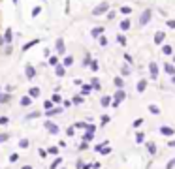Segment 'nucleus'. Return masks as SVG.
<instances>
[{
  "label": "nucleus",
  "instance_id": "3",
  "mask_svg": "<svg viewBox=\"0 0 175 169\" xmlns=\"http://www.w3.org/2000/svg\"><path fill=\"white\" fill-rule=\"evenodd\" d=\"M158 73H160V68H158L156 60H151L149 62V77L151 79H158Z\"/></svg>",
  "mask_w": 175,
  "mask_h": 169
},
{
  "label": "nucleus",
  "instance_id": "7",
  "mask_svg": "<svg viewBox=\"0 0 175 169\" xmlns=\"http://www.w3.org/2000/svg\"><path fill=\"white\" fill-rule=\"evenodd\" d=\"M108 9H109V4L108 2H102L98 8H94V15H102V13H106Z\"/></svg>",
  "mask_w": 175,
  "mask_h": 169
},
{
  "label": "nucleus",
  "instance_id": "37",
  "mask_svg": "<svg viewBox=\"0 0 175 169\" xmlns=\"http://www.w3.org/2000/svg\"><path fill=\"white\" fill-rule=\"evenodd\" d=\"M168 145H170V147H175V139H171V141L168 143Z\"/></svg>",
  "mask_w": 175,
  "mask_h": 169
},
{
  "label": "nucleus",
  "instance_id": "22",
  "mask_svg": "<svg viewBox=\"0 0 175 169\" xmlns=\"http://www.w3.org/2000/svg\"><path fill=\"white\" fill-rule=\"evenodd\" d=\"M122 58H124V62H126V64H134V58H132V55L124 53V57H122Z\"/></svg>",
  "mask_w": 175,
  "mask_h": 169
},
{
  "label": "nucleus",
  "instance_id": "28",
  "mask_svg": "<svg viewBox=\"0 0 175 169\" xmlns=\"http://www.w3.org/2000/svg\"><path fill=\"white\" fill-rule=\"evenodd\" d=\"M106 17H108V19H115V17H117V11H108V13H106Z\"/></svg>",
  "mask_w": 175,
  "mask_h": 169
},
{
  "label": "nucleus",
  "instance_id": "34",
  "mask_svg": "<svg viewBox=\"0 0 175 169\" xmlns=\"http://www.w3.org/2000/svg\"><path fill=\"white\" fill-rule=\"evenodd\" d=\"M75 126H77V128H87V124H85V122H77Z\"/></svg>",
  "mask_w": 175,
  "mask_h": 169
},
{
  "label": "nucleus",
  "instance_id": "24",
  "mask_svg": "<svg viewBox=\"0 0 175 169\" xmlns=\"http://www.w3.org/2000/svg\"><path fill=\"white\" fill-rule=\"evenodd\" d=\"M166 25H168V28L175 30V19H168V21H166Z\"/></svg>",
  "mask_w": 175,
  "mask_h": 169
},
{
  "label": "nucleus",
  "instance_id": "9",
  "mask_svg": "<svg viewBox=\"0 0 175 169\" xmlns=\"http://www.w3.org/2000/svg\"><path fill=\"white\" fill-rule=\"evenodd\" d=\"M136 88H138V92H145V88H147V79H139L138 84H136Z\"/></svg>",
  "mask_w": 175,
  "mask_h": 169
},
{
  "label": "nucleus",
  "instance_id": "16",
  "mask_svg": "<svg viewBox=\"0 0 175 169\" xmlns=\"http://www.w3.org/2000/svg\"><path fill=\"white\" fill-rule=\"evenodd\" d=\"M119 11H121V15H126V17H128V15H132V11H134V9H132L130 6H121V9H119Z\"/></svg>",
  "mask_w": 175,
  "mask_h": 169
},
{
  "label": "nucleus",
  "instance_id": "36",
  "mask_svg": "<svg viewBox=\"0 0 175 169\" xmlns=\"http://www.w3.org/2000/svg\"><path fill=\"white\" fill-rule=\"evenodd\" d=\"M100 165H102V164H100V162H96V164H92V169H100Z\"/></svg>",
  "mask_w": 175,
  "mask_h": 169
},
{
  "label": "nucleus",
  "instance_id": "6",
  "mask_svg": "<svg viewBox=\"0 0 175 169\" xmlns=\"http://www.w3.org/2000/svg\"><path fill=\"white\" fill-rule=\"evenodd\" d=\"M160 134L166 135V137H173V135H175V130L171 128V126H160Z\"/></svg>",
  "mask_w": 175,
  "mask_h": 169
},
{
  "label": "nucleus",
  "instance_id": "29",
  "mask_svg": "<svg viewBox=\"0 0 175 169\" xmlns=\"http://www.w3.org/2000/svg\"><path fill=\"white\" fill-rule=\"evenodd\" d=\"M109 120H111V118H109L108 115H104V116H102V126H106V124L109 122Z\"/></svg>",
  "mask_w": 175,
  "mask_h": 169
},
{
  "label": "nucleus",
  "instance_id": "21",
  "mask_svg": "<svg viewBox=\"0 0 175 169\" xmlns=\"http://www.w3.org/2000/svg\"><path fill=\"white\" fill-rule=\"evenodd\" d=\"M143 122H145L143 118H136V120H134V124H132V126H134V128H141V126H143Z\"/></svg>",
  "mask_w": 175,
  "mask_h": 169
},
{
  "label": "nucleus",
  "instance_id": "2",
  "mask_svg": "<svg viewBox=\"0 0 175 169\" xmlns=\"http://www.w3.org/2000/svg\"><path fill=\"white\" fill-rule=\"evenodd\" d=\"M124 100H126L124 88H117L115 96H113V103H111V105H113V107H119V105H121V102H124Z\"/></svg>",
  "mask_w": 175,
  "mask_h": 169
},
{
  "label": "nucleus",
  "instance_id": "33",
  "mask_svg": "<svg viewBox=\"0 0 175 169\" xmlns=\"http://www.w3.org/2000/svg\"><path fill=\"white\" fill-rule=\"evenodd\" d=\"M90 90H92V86H83V90H81V92H83V94H89Z\"/></svg>",
  "mask_w": 175,
  "mask_h": 169
},
{
  "label": "nucleus",
  "instance_id": "25",
  "mask_svg": "<svg viewBox=\"0 0 175 169\" xmlns=\"http://www.w3.org/2000/svg\"><path fill=\"white\" fill-rule=\"evenodd\" d=\"M108 38H106V36H102V38H100V45H102V47H108Z\"/></svg>",
  "mask_w": 175,
  "mask_h": 169
},
{
  "label": "nucleus",
  "instance_id": "18",
  "mask_svg": "<svg viewBox=\"0 0 175 169\" xmlns=\"http://www.w3.org/2000/svg\"><path fill=\"white\" fill-rule=\"evenodd\" d=\"M136 143H138V145L145 143V134L143 132H138V134H136Z\"/></svg>",
  "mask_w": 175,
  "mask_h": 169
},
{
  "label": "nucleus",
  "instance_id": "38",
  "mask_svg": "<svg viewBox=\"0 0 175 169\" xmlns=\"http://www.w3.org/2000/svg\"><path fill=\"white\" fill-rule=\"evenodd\" d=\"M171 83H173V84H175V75H173V77H171Z\"/></svg>",
  "mask_w": 175,
  "mask_h": 169
},
{
  "label": "nucleus",
  "instance_id": "10",
  "mask_svg": "<svg viewBox=\"0 0 175 169\" xmlns=\"http://www.w3.org/2000/svg\"><path fill=\"white\" fill-rule=\"evenodd\" d=\"M162 55H166V57H171L173 55V47L170 43H164L162 45Z\"/></svg>",
  "mask_w": 175,
  "mask_h": 169
},
{
  "label": "nucleus",
  "instance_id": "19",
  "mask_svg": "<svg viewBox=\"0 0 175 169\" xmlns=\"http://www.w3.org/2000/svg\"><path fill=\"white\" fill-rule=\"evenodd\" d=\"M149 111L153 113V115H160V107L154 105V103H151V105H149Z\"/></svg>",
  "mask_w": 175,
  "mask_h": 169
},
{
  "label": "nucleus",
  "instance_id": "14",
  "mask_svg": "<svg viewBox=\"0 0 175 169\" xmlns=\"http://www.w3.org/2000/svg\"><path fill=\"white\" fill-rule=\"evenodd\" d=\"M113 84H115L117 88H124V79H122L121 75H117L115 79H113Z\"/></svg>",
  "mask_w": 175,
  "mask_h": 169
},
{
  "label": "nucleus",
  "instance_id": "27",
  "mask_svg": "<svg viewBox=\"0 0 175 169\" xmlns=\"http://www.w3.org/2000/svg\"><path fill=\"white\" fill-rule=\"evenodd\" d=\"M92 137H94V135H92V132H87V134L83 135V139H85V141H90Z\"/></svg>",
  "mask_w": 175,
  "mask_h": 169
},
{
  "label": "nucleus",
  "instance_id": "35",
  "mask_svg": "<svg viewBox=\"0 0 175 169\" xmlns=\"http://www.w3.org/2000/svg\"><path fill=\"white\" fill-rule=\"evenodd\" d=\"M73 102H75V103H81V102H83V98H79V96H75V98H73Z\"/></svg>",
  "mask_w": 175,
  "mask_h": 169
},
{
  "label": "nucleus",
  "instance_id": "1",
  "mask_svg": "<svg viewBox=\"0 0 175 169\" xmlns=\"http://www.w3.org/2000/svg\"><path fill=\"white\" fill-rule=\"evenodd\" d=\"M151 19H153V9H145L143 13L139 15V19H138V27H139V28L145 27V25H147Z\"/></svg>",
  "mask_w": 175,
  "mask_h": 169
},
{
  "label": "nucleus",
  "instance_id": "32",
  "mask_svg": "<svg viewBox=\"0 0 175 169\" xmlns=\"http://www.w3.org/2000/svg\"><path fill=\"white\" fill-rule=\"evenodd\" d=\"M100 152H102V154H109V152H111V147H104Z\"/></svg>",
  "mask_w": 175,
  "mask_h": 169
},
{
  "label": "nucleus",
  "instance_id": "23",
  "mask_svg": "<svg viewBox=\"0 0 175 169\" xmlns=\"http://www.w3.org/2000/svg\"><path fill=\"white\" fill-rule=\"evenodd\" d=\"M92 88H94V90H100V88H102V84H100L98 79H92Z\"/></svg>",
  "mask_w": 175,
  "mask_h": 169
},
{
  "label": "nucleus",
  "instance_id": "39",
  "mask_svg": "<svg viewBox=\"0 0 175 169\" xmlns=\"http://www.w3.org/2000/svg\"><path fill=\"white\" fill-rule=\"evenodd\" d=\"M171 62H173V64H175V57H173V60H171Z\"/></svg>",
  "mask_w": 175,
  "mask_h": 169
},
{
  "label": "nucleus",
  "instance_id": "13",
  "mask_svg": "<svg viewBox=\"0 0 175 169\" xmlns=\"http://www.w3.org/2000/svg\"><path fill=\"white\" fill-rule=\"evenodd\" d=\"M117 43L122 45V47H126V45H128V40H126V36L122 34V32H121V34H117Z\"/></svg>",
  "mask_w": 175,
  "mask_h": 169
},
{
  "label": "nucleus",
  "instance_id": "26",
  "mask_svg": "<svg viewBox=\"0 0 175 169\" xmlns=\"http://www.w3.org/2000/svg\"><path fill=\"white\" fill-rule=\"evenodd\" d=\"M173 167H175V158H171V160L166 164V169H173Z\"/></svg>",
  "mask_w": 175,
  "mask_h": 169
},
{
  "label": "nucleus",
  "instance_id": "11",
  "mask_svg": "<svg viewBox=\"0 0 175 169\" xmlns=\"http://www.w3.org/2000/svg\"><path fill=\"white\" fill-rule=\"evenodd\" d=\"M121 73H122L124 77L132 75V68H130V64H122V66H121Z\"/></svg>",
  "mask_w": 175,
  "mask_h": 169
},
{
  "label": "nucleus",
  "instance_id": "17",
  "mask_svg": "<svg viewBox=\"0 0 175 169\" xmlns=\"http://www.w3.org/2000/svg\"><path fill=\"white\" fill-rule=\"evenodd\" d=\"M4 45V38H2V0H0V49Z\"/></svg>",
  "mask_w": 175,
  "mask_h": 169
},
{
  "label": "nucleus",
  "instance_id": "20",
  "mask_svg": "<svg viewBox=\"0 0 175 169\" xmlns=\"http://www.w3.org/2000/svg\"><path fill=\"white\" fill-rule=\"evenodd\" d=\"M104 34V27H96L94 30H92V36H94V38H98V36H102Z\"/></svg>",
  "mask_w": 175,
  "mask_h": 169
},
{
  "label": "nucleus",
  "instance_id": "4",
  "mask_svg": "<svg viewBox=\"0 0 175 169\" xmlns=\"http://www.w3.org/2000/svg\"><path fill=\"white\" fill-rule=\"evenodd\" d=\"M164 41H166V32L158 30L156 34H154V45H164Z\"/></svg>",
  "mask_w": 175,
  "mask_h": 169
},
{
  "label": "nucleus",
  "instance_id": "8",
  "mask_svg": "<svg viewBox=\"0 0 175 169\" xmlns=\"http://www.w3.org/2000/svg\"><path fill=\"white\" fill-rule=\"evenodd\" d=\"M164 71H166L168 75L173 77L175 75V64L173 62H164Z\"/></svg>",
  "mask_w": 175,
  "mask_h": 169
},
{
  "label": "nucleus",
  "instance_id": "15",
  "mask_svg": "<svg viewBox=\"0 0 175 169\" xmlns=\"http://www.w3.org/2000/svg\"><path fill=\"white\" fill-rule=\"evenodd\" d=\"M100 103H102V107H109V103H113V98L111 96H102Z\"/></svg>",
  "mask_w": 175,
  "mask_h": 169
},
{
  "label": "nucleus",
  "instance_id": "31",
  "mask_svg": "<svg viewBox=\"0 0 175 169\" xmlns=\"http://www.w3.org/2000/svg\"><path fill=\"white\" fill-rule=\"evenodd\" d=\"M47 128H49L53 134H57V132H58V128H57V126H53V124H47Z\"/></svg>",
  "mask_w": 175,
  "mask_h": 169
},
{
  "label": "nucleus",
  "instance_id": "5",
  "mask_svg": "<svg viewBox=\"0 0 175 169\" xmlns=\"http://www.w3.org/2000/svg\"><path fill=\"white\" fill-rule=\"evenodd\" d=\"M130 27H132V21H130V17H124L121 23H119V28H121V32L130 30Z\"/></svg>",
  "mask_w": 175,
  "mask_h": 169
},
{
  "label": "nucleus",
  "instance_id": "12",
  "mask_svg": "<svg viewBox=\"0 0 175 169\" xmlns=\"http://www.w3.org/2000/svg\"><path fill=\"white\" fill-rule=\"evenodd\" d=\"M147 152H149L151 156H154V154H156V143L147 141Z\"/></svg>",
  "mask_w": 175,
  "mask_h": 169
},
{
  "label": "nucleus",
  "instance_id": "30",
  "mask_svg": "<svg viewBox=\"0 0 175 169\" xmlns=\"http://www.w3.org/2000/svg\"><path fill=\"white\" fill-rule=\"evenodd\" d=\"M90 68H92V70L96 71V70H98L100 66H98V62H96V60H92V62H90Z\"/></svg>",
  "mask_w": 175,
  "mask_h": 169
}]
</instances>
